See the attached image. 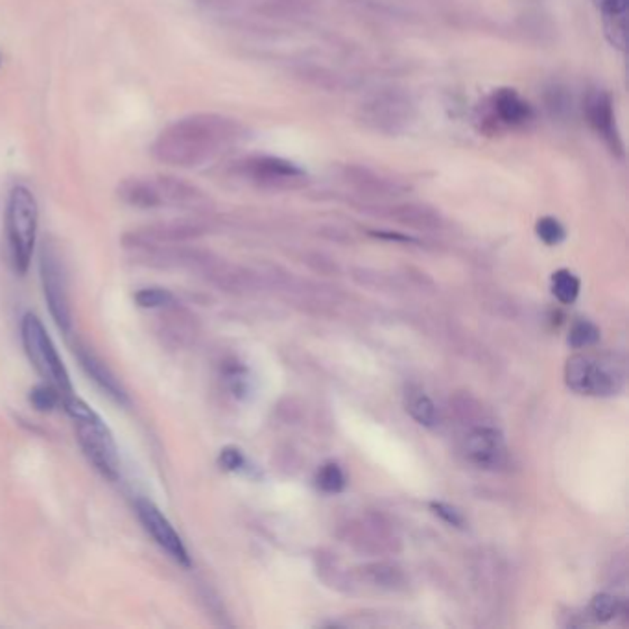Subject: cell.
Masks as SVG:
<instances>
[{"mask_svg": "<svg viewBox=\"0 0 629 629\" xmlns=\"http://www.w3.org/2000/svg\"><path fill=\"white\" fill-rule=\"evenodd\" d=\"M40 274L50 316L63 335L68 337L72 335V307L68 295L67 270L59 249L52 242H47L41 249Z\"/></svg>", "mask_w": 629, "mask_h": 629, "instance_id": "cell-6", "label": "cell"}, {"mask_svg": "<svg viewBox=\"0 0 629 629\" xmlns=\"http://www.w3.org/2000/svg\"><path fill=\"white\" fill-rule=\"evenodd\" d=\"M316 482L323 493H342L347 484L342 467L335 462H328L319 469Z\"/></svg>", "mask_w": 629, "mask_h": 629, "instance_id": "cell-18", "label": "cell"}, {"mask_svg": "<svg viewBox=\"0 0 629 629\" xmlns=\"http://www.w3.org/2000/svg\"><path fill=\"white\" fill-rule=\"evenodd\" d=\"M430 508H432V511H434L437 517H441V519L445 521L447 525L456 526V528H463V526H465L463 515H462L454 506L443 504V502H432Z\"/></svg>", "mask_w": 629, "mask_h": 629, "instance_id": "cell-24", "label": "cell"}, {"mask_svg": "<svg viewBox=\"0 0 629 629\" xmlns=\"http://www.w3.org/2000/svg\"><path fill=\"white\" fill-rule=\"evenodd\" d=\"M220 467L228 472H238L246 469V456L238 447H224L218 456Z\"/></svg>", "mask_w": 629, "mask_h": 629, "instance_id": "cell-22", "label": "cell"}, {"mask_svg": "<svg viewBox=\"0 0 629 629\" xmlns=\"http://www.w3.org/2000/svg\"><path fill=\"white\" fill-rule=\"evenodd\" d=\"M119 198L135 209H161L154 177H130L119 184Z\"/></svg>", "mask_w": 629, "mask_h": 629, "instance_id": "cell-12", "label": "cell"}, {"mask_svg": "<svg viewBox=\"0 0 629 629\" xmlns=\"http://www.w3.org/2000/svg\"><path fill=\"white\" fill-rule=\"evenodd\" d=\"M491 109L497 122L509 128L526 126L534 119L532 105L515 89H499L491 98Z\"/></svg>", "mask_w": 629, "mask_h": 629, "instance_id": "cell-11", "label": "cell"}, {"mask_svg": "<svg viewBox=\"0 0 629 629\" xmlns=\"http://www.w3.org/2000/svg\"><path fill=\"white\" fill-rule=\"evenodd\" d=\"M246 172L258 181H283V179H298L305 172L290 161L279 157H256L246 165Z\"/></svg>", "mask_w": 629, "mask_h": 629, "instance_id": "cell-13", "label": "cell"}, {"mask_svg": "<svg viewBox=\"0 0 629 629\" xmlns=\"http://www.w3.org/2000/svg\"><path fill=\"white\" fill-rule=\"evenodd\" d=\"M28 400L37 412L49 414V412H54L61 404V393L52 384L45 382V384H37L30 390Z\"/></svg>", "mask_w": 629, "mask_h": 629, "instance_id": "cell-16", "label": "cell"}, {"mask_svg": "<svg viewBox=\"0 0 629 629\" xmlns=\"http://www.w3.org/2000/svg\"><path fill=\"white\" fill-rule=\"evenodd\" d=\"M21 340L24 353L31 365L37 369V373L49 384H52L61 393V397L74 393L68 369L65 367L43 321L31 312L22 318Z\"/></svg>", "mask_w": 629, "mask_h": 629, "instance_id": "cell-4", "label": "cell"}, {"mask_svg": "<svg viewBox=\"0 0 629 629\" xmlns=\"http://www.w3.org/2000/svg\"><path fill=\"white\" fill-rule=\"evenodd\" d=\"M587 117L590 126L606 140L613 154L622 156V142L616 131V119L613 111V100L609 93L597 91L587 100Z\"/></svg>", "mask_w": 629, "mask_h": 629, "instance_id": "cell-10", "label": "cell"}, {"mask_svg": "<svg viewBox=\"0 0 629 629\" xmlns=\"http://www.w3.org/2000/svg\"><path fill=\"white\" fill-rule=\"evenodd\" d=\"M627 19L625 15L622 17H606V35L609 37V41L618 47V49H625V41H627Z\"/></svg>", "mask_w": 629, "mask_h": 629, "instance_id": "cell-23", "label": "cell"}, {"mask_svg": "<svg viewBox=\"0 0 629 629\" xmlns=\"http://www.w3.org/2000/svg\"><path fill=\"white\" fill-rule=\"evenodd\" d=\"M135 303L140 309L146 310H157V309H168L174 305V295L170 290L161 288V286H150V288H140L135 293Z\"/></svg>", "mask_w": 629, "mask_h": 629, "instance_id": "cell-17", "label": "cell"}, {"mask_svg": "<svg viewBox=\"0 0 629 629\" xmlns=\"http://www.w3.org/2000/svg\"><path fill=\"white\" fill-rule=\"evenodd\" d=\"M567 386L581 395L609 397L622 390L624 372L620 364L607 356L574 355L565 367Z\"/></svg>", "mask_w": 629, "mask_h": 629, "instance_id": "cell-5", "label": "cell"}, {"mask_svg": "<svg viewBox=\"0 0 629 629\" xmlns=\"http://www.w3.org/2000/svg\"><path fill=\"white\" fill-rule=\"evenodd\" d=\"M61 404L65 414L74 423L76 439L89 463L111 482L121 476V454L113 432L91 406L74 393L63 395Z\"/></svg>", "mask_w": 629, "mask_h": 629, "instance_id": "cell-2", "label": "cell"}, {"mask_svg": "<svg viewBox=\"0 0 629 629\" xmlns=\"http://www.w3.org/2000/svg\"><path fill=\"white\" fill-rule=\"evenodd\" d=\"M598 340H600L598 327L587 319L576 321L569 332V344L574 349L590 347V346H595Z\"/></svg>", "mask_w": 629, "mask_h": 629, "instance_id": "cell-19", "label": "cell"}, {"mask_svg": "<svg viewBox=\"0 0 629 629\" xmlns=\"http://www.w3.org/2000/svg\"><path fill=\"white\" fill-rule=\"evenodd\" d=\"M552 292L562 303L571 305L576 301L580 293V281L572 272L558 270L552 275Z\"/></svg>", "mask_w": 629, "mask_h": 629, "instance_id": "cell-15", "label": "cell"}, {"mask_svg": "<svg viewBox=\"0 0 629 629\" xmlns=\"http://www.w3.org/2000/svg\"><path fill=\"white\" fill-rule=\"evenodd\" d=\"M40 226V207L30 189L17 184L6 203V237L12 263L17 274L24 275L31 265V256Z\"/></svg>", "mask_w": 629, "mask_h": 629, "instance_id": "cell-3", "label": "cell"}, {"mask_svg": "<svg viewBox=\"0 0 629 629\" xmlns=\"http://www.w3.org/2000/svg\"><path fill=\"white\" fill-rule=\"evenodd\" d=\"M593 3L604 13V17L627 15V0H593Z\"/></svg>", "mask_w": 629, "mask_h": 629, "instance_id": "cell-25", "label": "cell"}, {"mask_svg": "<svg viewBox=\"0 0 629 629\" xmlns=\"http://www.w3.org/2000/svg\"><path fill=\"white\" fill-rule=\"evenodd\" d=\"M406 410H409L410 416L423 427L434 428L439 425V412L436 409V404L428 395L421 391L409 395V400H406Z\"/></svg>", "mask_w": 629, "mask_h": 629, "instance_id": "cell-14", "label": "cell"}, {"mask_svg": "<svg viewBox=\"0 0 629 629\" xmlns=\"http://www.w3.org/2000/svg\"><path fill=\"white\" fill-rule=\"evenodd\" d=\"M235 137L237 126L229 119L191 115L166 126L152 144V154L159 163L193 168L224 152Z\"/></svg>", "mask_w": 629, "mask_h": 629, "instance_id": "cell-1", "label": "cell"}, {"mask_svg": "<svg viewBox=\"0 0 629 629\" xmlns=\"http://www.w3.org/2000/svg\"><path fill=\"white\" fill-rule=\"evenodd\" d=\"M467 458L480 467H497L504 462L506 445L497 428L482 427L472 430L465 439Z\"/></svg>", "mask_w": 629, "mask_h": 629, "instance_id": "cell-9", "label": "cell"}, {"mask_svg": "<svg viewBox=\"0 0 629 629\" xmlns=\"http://www.w3.org/2000/svg\"><path fill=\"white\" fill-rule=\"evenodd\" d=\"M135 513L139 517L142 528L156 541V544L166 553L170 560H174L179 567H184V569L193 567L191 553L187 546H184L181 535L175 532L172 523L152 500L137 499Z\"/></svg>", "mask_w": 629, "mask_h": 629, "instance_id": "cell-7", "label": "cell"}, {"mask_svg": "<svg viewBox=\"0 0 629 629\" xmlns=\"http://www.w3.org/2000/svg\"><path fill=\"white\" fill-rule=\"evenodd\" d=\"M78 356V362L82 365L84 372L87 373V377L107 395L113 399L117 404L121 406H128L130 404V395L126 391V388L122 386L121 379L111 372V367L87 346L78 344L76 349H74Z\"/></svg>", "mask_w": 629, "mask_h": 629, "instance_id": "cell-8", "label": "cell"}, {"mask_svg": "<svg viewBox=\"0 0 629 629\" xmlns=\"http://www.w3.org/2000/svg\"><path fill=\"white\" fill-rule=\"evenodd\" d=\"M590 611H593L595 618L600 622H607L618 613V600L609 595H598L590 602Z\"/></svg>", "mask_w": 629, "mask_h": 629, "instance_id": "cell-21", "label": "cell"}, {"mask_svg": "<svg viewBox=\"0 0 629 629\" xmlns=\"http://www.w3.org/2000/svg\"><path fill=\"white\" fill-rule=\"evenodd\" d=\"M535 231H537V237L548 244V246H558L565 240V228L560 224V220L556 218H552V216H544L537 221V226H535Z\"/></svg>", "mask_w": 629, "mask_h": 629, "instance_id": "cell-20", "label": "cell"}]
</instances>
